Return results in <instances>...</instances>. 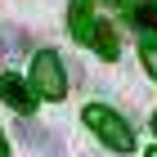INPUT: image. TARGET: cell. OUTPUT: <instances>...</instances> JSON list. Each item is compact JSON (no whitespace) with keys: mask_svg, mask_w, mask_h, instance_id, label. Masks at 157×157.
I'll return each instance as SVG.
<instances>
[{"mask_svg":"<svg viewBox=\"0 0 157 157\" xmlns=\"http://www.w3.org/2000/svg\"><path fill=\"white\" fill-rule=\"evenodd\" d=\"M90 40H94L99 59H117V32H112V23H94L90 27Z\"/></svg>","mask_w":157,"mask_h":157,"instance_id":"cell-4","label":"cell"},{"mask_svg":"<svg viewBox=\"0 0 157 157\" xmlns=\"http://www.w3.org/2000/svg\"><path fill=\"white\" fill-rule=\"evenodd\" d=\"M0 99H5L13 112H23V117L36 108V94H32V85H27L23 76H13V72H5V76H0Z\"/></svg>","mask_w":157,"mask_h":157,"instance_id":"cell-3","label":"cell"},{"mask_svg":"<svg viewBox=\"0 0 157 157\" xmlns=\"http://www.w3.org/2000/svg\"><path fill=\"white\" fill-rule=\"evenodd\" d=\"M0 157H9V144H5V130H0Z\"/></svg>","mask_w":157,"mask_h":157,"instance_id":"cell-8","label":"cell"},{"mask_svg":"<svg viewBox=\"0 0 157 157\" xmlns=\"http://www.w3.org/2000/svg\"><path fill=\"white\" fill-rule=\"evenodd\" d=\"M139 59H144V72L157 81V40H144L139 45Z\"/></svg>","mask_w":157,"mask_h":157,"instance_id":"cell-7","label":"cell"},{"mask_svg":"<svg viewBox=\"0 0 157 157\" xmlns=\"http://www.w3.org/2000/svg\"><path fill=\"white\" fill-rule=\"evenodd\" d=\"M153 135H157V112H153Z\"/></svg>","mask_w":157,"mask_h":157,"instance_id":"cell-9","label":"cell"},{"mask_svg":"<svg viewBox=\"0 0 157 157\" xmlns=\"http://www.w3.org/2000/svg\"><path fill=\"white\" fill-rule=\"evenodd\" d=\"M81 117H85V126H90L112 153H130V148H135V135H130V126H126V117L112 112L108 103H85Z\"/></svg>","mask_w":157,"mask_h":157,"instance_id":"cell-1","label":"cell"},{"mask_svg":"<svg viewBox=\"0 0 157 157\" xmlns=\"http://www.w3.org/2000/svg\"><path fill=\"white\" fill-rule=\"evenodd\" d=\"M148 157H157V148H148Z\"/></svg>","mask_w":157,"mask_h":157,"instance_id":"cell-10","label":"cell"},{"mask_svg":"<svg viewBox=\"0 0 157 157\" xmlns=\"http://www.w3.org/2000/svg\"><path fill=\"white\" fill-rule=\"evenodd\" d=\"M32 94L54 99V103L67 94V76H63V63H59L54 49H40L36 59H32Z\"/></svg>","mask_w":157,"mask_h":157,"instance_id":"cell-2","label":"cell"},{"mask_svg":"<svg viewBox=\"0 0 157 157\" xmlns=\"http://www.w3.org/2000/svg\"><path fill=\"white\" fill-rule=\"evenodd\" d=\"M135 27L139 32H157V0H144V5H135Z\"/></svg>","mask_w":157,"mask_h":157,"instance_id":"cell-6","label":"cell"},{"mask_svg":"<svg viewBox=\"0 0 157 157\" xmlns=\"http://www.w3.org/2000/svg\"><path fill=\"white\" fill-rule=\"evenodd\" d=\"M90 27H94V18H90V0H72V36L81 40V45H90Z\"/></svg>","mask_w":157,"mask_h":157,"instance_id":"cell-5","label":"cell"},{"mask_svg":"<svg viewBox=\"0 0 157 157\" xmlns=\"http://www.w3.org/2000/svg\"><path fill=\"white\" fill-rule=\"evenodd\" d=\"M117 5H121V0H117Z\"/></svg>","mask_w":157,"mask_h":157,"instance_id":"cell-11","label":"cell"}]
</instances>
